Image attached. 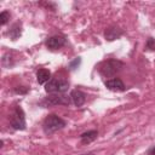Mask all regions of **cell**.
Masks as SVG:
<instances>
[{
    "label": "cell",
    "mask_w": 155,
    "mask_h": 155,
    "mask_svg": "<svg viewBox=\"0 0 155 155\" xmlns=\"http://www.w3.org/2000/svg\"><path fill=\"white\" fill-rule=\"evenodd\" d=\"M124 67L125 64L122 61L116 59V58H109V59H104L99 62L96 65V69L102 78L109 80V79L115 78L124 69Z\"/></svg>",
    "instance_id": "1"
},
{
    "label": "cell",
    "mask_w": 155,
    "mask_h": 155,
    "mask_svg": "<svg viewBox=\"0 0 155 155\" xmlns=\"http://www.w3.org/2000/svg\"><path fill=\"white\" fill-rule=\"evenodd\" d=\"M67 126L65 120H63L57 114H48L42 121V131L46 136H51Z\"/></svg>",
    "instance_id": "2"
},
{
    "label": "cell",
    "mask_w": 155,
    "mask_h": 155,
    "mask_svg": "<svg viewBox=\"0 0 155 155\" xmlns=\"http://www.w3.org/2000/svg\"><path fill=\"white\" fill-rule=\"evenodd\" d=\"M69 81L62 78H51V80L45 85V92L47 94L53 93H65L69 90Z\"/></svg>",
    "instance_id": "3"
},
{
    "label": "cell",
    "mask_w": 155,
    "mask_h": 155,
    "mask_svg": "<svg viewBox=\"0 0 155 155\" xmlns=\"http://www.w3.org/2000/svg\"><path fill=\"white\" fill-rule=\"evenodd\" d=\"M10 126L16 131H24L27 128L25 126V114L21 105H16L12 110V113L8 116Z\"/></svg>",
    "instance_id": "4"
},
{
    "label": "cell",
    "mask_w": 155,
    "mask_h": 155,
    "mask_svg": "<svg viewBox=\"0 0 155 155\" xmlns=\"http://www.w3.org/2000/svg\"><path fill=\"white\" fill-rule=\"evenodd\" d=\"M69 104H71V99H70V96H67L65 93L48 94L47 97L40 101V105L44 108L54 107V105H69Z\"/></svg>",
    "instance_id": "5"
},
{
    "label": "cell",
    "mask_w": 155,
    "mask_h": 155,
    "mask_svg": "<svg viewBox=\"0 0 155 155\" xmlns=\"http://www.w3.org/2000/svg\"><path fill=\"white\" fill-rule=\"evenodd\" d=\"M65 42H67L65 35L56 34V35H52V36H50L45 40V46L50 51H58L59 48H62L65 45Z\"/></svg>",
    "instance_id": "6"
},
{
    "label": "cell",
    "mask_w": 155,
    "mask_h": 155,
    "mask_svg": "<svg viewBox=\"0 0 155 155\" xmlns=\"http://www.w3.org/2000/svg\"><path fill=\"white\" fill-rule=\"evenodd\" d=\"M104 39L107 41H115L124 35V30L117 24H110L104 30Z\"/></svg>",
    "instance_id": "7"
},
{
    "label": "cell",
    "mask_w": 155,
    "mask_h": 155,
    "mask_svg": "<svg viewBox=\"0 0 155 155\" xmlns=\"http://www.w3.org/2000/svg\"><path fill=\"white\" fill-rule=\"evenodd\" d=\"M104 86L107 90L111 92H124L126 90V86L120 78H113L109 80H104Z\"/></svg>",
    "instance_id": "8"
},
{
    "label": "cell",
    "mask_w": 155,
    "mask_h": 155,
    "mask_svg": "<svg viewBox=\"0 0 155 155\" xmlns=\"http://www.w3.org/2000/svg\"><path fill=\"white\" fill-rule=\"evenodd\" d=\"M70 99H71V103L75 105V107H82L86 102V93L82 92L81 90H71L70 91Z\"/></svg>",
    "instance_id": "9"
},
{
    "label": "cell",
    "mask_w": 155,
    "mask_h": 155,
    "mask_svg": "<svg viewBox=\"0 0 155 155\" xmlns=\"http://www.w3.org/2000/svg\"><path fill=\"white\" fill-rule=\"evenodd\" d=\"M22 22H15L10 28L8 30L6 31V35L12 40V41H16L21 35H22Z\"/></svg>",
    "instance_id": "10"
},
{
    "label": "cell",
    "mask_w": 155,
    "mask_h": 155,
    "mask_svg": "<svg viewBox=\"0 0 155 155\" xmlns=\"http://www.w3.org/2000/svg\"><path fill=\"white\" fill-rule=\"evenodd\" d=\"M98 138V131L97 130H88L80 134V142L82 145H88L92 142H94Z\"/></svg>",
    "instance_id": "11"
},
{
    "label": "cell",
    "mask_w": 155,
    "mask_h": 155,
    "mask_svg": "<svg viewBox=\"0 0 155 155\" xmlns=\"http://www.w3.org/2000/svg\"><path fill=\"white\" fill-rule=\"evenodd\" d=\"M36 80L40 85H46L51 80V71L46 68H40L36 71Z\"/></svg>",
    "instance_id": "12"
},
{
    "label": "cell",
    "mask_w": 155,
    "mask_h": 155,
    "mask_svg": "<svg viewBox=\"0 0 155 155\" xmlns=\"http://www.w3.org/2000/svg\"><path fill=\"white\" fill-rule=\"evenodd\" d=\"M10 18H11V13L7 10H4L0 12V24L1 25H6L10 22Z\"/></svg>",
    "instance_id": "13"
},
{
    "label": "cell",
    "mask_w": 155,
    "mask_h": 155,
    "mask_svg": "<svg viewBox=\"0 0 155 155\" xmlns=\"http://www.w3.org/2000/svg\"><path fill=\"white\" fill-rule=\"evenodd\" d=\"M6 61H8V64H7V67H6V68H12V67L16 64V61H13V57L11 56V53H10V52H7V53H5V54L2 56L1 63L6 62Z\"/></svg>",
    "instance_id": "14"
},
{
    "label": "cell",
    "mask_w": 155,
    "mask_h": 155,
    "mask_svg": "<svg viewBox=\"0 0 155 155\" xmlns=\"http://www.w3.org/2000/svg\"><path fill=\"white\" fill-rule=\"evenodd\" d=\"M145 50L147 51H151V52H155V39L149 36L147 39V42H145Z\"/></svg>",
    "instance_id": "15"
},
{
    "label": "cell",
    "mask_w": 155,
    "mask_h": 155,
    "mask_svg": "<svg viewBox=\"0 0 155 155\" xmlns=\"http://www.w3.org/2000/svg\"><path fill=\"white\" fill-rule=\"evenodd\" d=\"M29 90L30 88L28 86H16V87H13V92L16 94H27L29 92Z\"/></svg>",
    "instance_id": "16"
},
{
    "label": "cell",
    "mask_w": 155,
    "mask_h": 155,
    "mask_svg": "<svg viewBox=\"0 0 155 155\" xmlns=\"http://www.w3.org/2000/svg\"><path fill=\"white\" fill-rule=\"evenodd\" d=\"M80 63H81V58H80V57L75 58L74 61H71V62L69 63V69H70V70H75V69L80 65Z\"/></svg>",
    "instance_id": "17"
},
{
    "label": "cell",
    "mask_w": 155,
    "mask_h": 155,
    "mask_svg": "<svg viewBox=\"0 0 155 155\" xmlns=\"http://www.w3.org/2000/svg\"><path fill=\"white\" fill-rule=\"evenodd\" d=\"M148 155H155V147H153V148H150V149H149Z\"/></svg>",
    "instance_id": "18"
},
{
    "label": "cell",
    "mask_w": 155,
    "mask_h": 155,
    "mask_svg": "<svg viewBox=\"0 0 155 155\" xmlns=\"http://www.w3.org/2000/svg\"><path fill=\"white\" fill-rule=\"evenodd\" d=\"M85 155H94V154H92V153H90V154H85Z\"/></svg>",
    "instance_id": "19"
}]
</instances>
